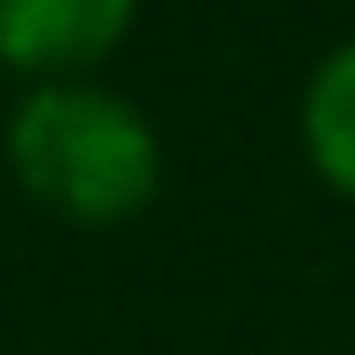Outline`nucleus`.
<instances>
[{"label": "nucleus", "mask_w": 355, "mask_h": 355, "mask_svg": "<svg viewBox=\"0 0 355 355\" xmlns=\"http://www.w3.org/2000/svg\"><path fill=\"white\" fill-rule=\"evenodd\" d=\"M138 22V0H0V66L22 80L94 73Z\"/></svg>", "instance_id": "obj_2"}, {"label": "nucleus", "mask_w": 355, "mask_h": 355, "mask_svg": "<svg viewBox=\"0 0 355 355\" xmlns=\"http://www.w3.org/2000/svg\"><path fill=\"white\" fill-rule=\"evenodd\" d=\"M0 153H8L15 189L80 232H116L145 218L167 174L153 116L123 87H102L94 73L29 80L22 102L8 109Z\"/></svg>", "instance_id": "obj_1"}, {"label": "nucleus", "mask_w": 355, "mask_h": 355, "mask_svg": "<svg viewBox=\"0 0 355 355\" xmlns=\"http://www.w3.org/2000/svg\"><path fill=\"white\" fill-rule=\"evenodd\" d=\"M297 145L312 159V174L341 203H355V37H341L312 66L297 94Z\"/></svg>", "instance_id": "obj_3"}]
</instances>
